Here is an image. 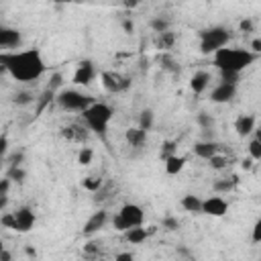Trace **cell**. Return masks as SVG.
Instances as JSON below:
<instances>
[{
  "label": "cell",
  "instance_id": "6da1fadb",
  "mask_svg": "<svg viewBox=\"0 0 261 261\" xmlns=\"http://www.w3.org/2000/svg\"><path fill=\"white\" fill-rule=\"evenodd\" d=\"M0 65L8 71L16 82H37L45 73V61L39 49H24V51H2Z\"/></svg>",
  "mask_w": 261,
  "mask_h": 261
},
{
  "label": "cell",
  "instance_id": "7a4b0ae2",
  "mask_svg": "<svg viewBox=\"0 0 261 261\" xmlns=\"http://www.w3.org/2000/svg\"><path fill=\"white\" fill-rule=\"evenodd\" d=\"M214 65L220 69V73H241L245 67H249L255 61V55L247 49H230L224 47L212 55Z\"/></svg>",
  "mask_w": 261,
  "mask_h": 261
},
{
  "label": "cell",
  "instance_id": "3957f363",
  "mask_svg": "<svg viewBox=\"0 0 261 261\" xmlns=\"http://www.w3.org/2000/svg\"><path fill=\"white\" fill-rule=\"evenodd\" d=\"M82 118L88 124V128H92L96 133H106V128L112 120V108L104 102H94L88 110L82 112Z\"/></svg>",
  "mask_w": 261,
  "mask_h": 261
},
{
  "label": "cell",
  "instance_id": "277c9868",
  "mask_svg": "<svg viewBox=\"0 0 261 261\" xmlns=\"http://www.w3.org/2000/svg\"><path fill=\"white\" fill-rule=\"evenodd\" d=\"M230 39V33L224 27H212L200 33V51L206 55H214L216 51L224 49Z\"/></svg>",
  "mask_w": 261,
  "mask_h": 261
},
{
  "label": "cell",
  "instance_id": "5b68a950",
  "mask_svg": "<svg viewBox=\"0 0 261 261\" xmlns=\"http://www.w3.org/2000/svg\"><path fill=\"white\" fill-rule=\"evenodd\" d=\"M55 102L59 108H63L67 112H84L94 104V100L88 94L77 92V90H61L55 96Z\"/></svg>",
  "mask_w": 261,
  "mask_h": 261
},
{
  "label": "cell",
  "instance_id": "8992f818",
  "mask_svg": "<svg viewBox=\"0 0 261 261\" xmlns=\"http://www.w3.org/2000/svg\"><path fill=\"white\" fill-rule=\"evenodd\" d=\"M118 216L124 220L126 228H135V226H143V220H145V212L141 206L137 204H124L118 212Z\"/></svg>",
  "mask_w": 261,
  "mask_h": 261
},
{
  "label": "cell",
  "instance_id": "52a82bcc",
  "mask_svg": "<svg viewBox=\"0 0 261 261\" xmlns=\"http://www.w3.org/2000/svg\"><path fill=\"white\" fill-rule=\"evenodd\" d=\"M226 212H228V202H226L224 198H220V196H210V198L202 200V214L218 218V216H224Z\"/></svg>",
  "mask_w": 261,
  "mask_h": 261
},
{
  "label": "cell",
  "instance_id": "ba28073f",
  "mask_svg": "<svg viewBox=\"0 0 261 261\" xmlns=\"http://www.w3.org/2000/svg\"><path fill=\"white\" fill-rule=\"evenodd\" d=\"M96 80V67L92 61H80L77 67H75V73H73V84L75 86H90L92 82Z\"/></svg>",
  "mask_w": 261,
  "mask_h": 261
},
{
  "label": "cell",
  "instance_id": "9c48e42d",
  "mask_svg": "<svg viewBox=\"0 0 261 261\" xmlns=\"http://www.w3.org/2000/svg\"><path fill=\"white\" fill-rule=\"evenodd\" d=\"M100 80H102V86L108 92H122V90H126L130 86V82L126 77H122L120 73H116V71H104L100 75Z\"/></svg>",
  "mask_w": 261,
  "mask_h": 261
},
{
  "label": "cell",
  "instance_id": "30bf717a",
  "mask_svg": "<svg viewBox=\"0 0 261 261\" xmlns=\"http://www.w3.org/2000/svg\"><path fill=\"white\" fill-rule=\"evenodd\" d=\"M0 47H2V51H14L16 47H20V31L2 27L0 29Z\"/></svg>",
  "mask_w": 261,
  "mask_h": 261
},
{
  "label": "cell",
  "instance_id": "8fae6325",
  "mask_svg": "<svg viewBox=\"0 0 261 261\" xmlns=\"http://www.w3.org/2000/svg\"><path fill=\"white\" fill-rule=\"evenodd\" d=\"M234 94H237V86H234V84L220 82V84L212 90L210 100H212V102H216V104H222V102H230V100L234 98Z\"/></svg>",
  "mask_w": 261,
  "mask_h": 261
},
{
  "label": "cell",
  "instance_id": "7c38bea8",
  "mask_svg": "<svg viewBox=\"0 0 261 261\" xmlns=\"http://www.w3.org/2000/svg\"><path fill=\"white\" fill-rule=\"evenodd\" d=\"M16 216V230L18 232H29L33 226H35V212L29 208V206H22L14 212Z\"/></svg>",
  "mask_w": 261,
  "mask_h": 261
},
{
  "label": "cell",
  "instance_id": "4fadbf2b",
  "mask_svg": "<svg viewBox=\"0 0 261 261\" xmlns=\"http://www.w3.org/2000/svg\"><path fill=\"white\" fill-rule=\"evenodd\" d=\"M106 220H108V214H106L104 210L94 212V214L88 218V222L84 224V234H94V232H98L100 228H104Z\"/></svg>",
  "mask_w": 261,
  "mask_h": 261
},
{
  "label": "cell",
  "instance_id": "5bb4252c",
  "mask_svg": "<svg viewBox=\"0 0 261 261\" xmlns=\"http://www.w3.org/2000/svg\"><path fill=\"white\" fill-rule=\"evenodd\" d=\"M208 86H210V73L204 71V69L196 71V73L190 77V88H192L194 94H202V92H206Z\"/></svg>",
  "mask_w": 261,
  "mask_h": 261
},
{
  "label": "cell",
  "instance_id": "9a60e30c",
  "mask_svg": "<svg viewBox=\"0 0 261 261\" xmlns=\"http://www.w3.org/2000/svg\"><path fill=\"white\" fill-rule=\"evenodd\" d=\"M234 130L239 137H249L251 133H255V116L251 114H241L234 120Z\"/></svg>",
  "mask_w": 261,
  "mask_h": 261
},
{
  "label": "cell",
  "instance_id": "2e32d148",
  "mask_svg": "<svg viewBox=\"0 0 261 261\" xmlns=\"http://www.w3.org/2000/svg\"><path fill=\"white\" fill-rule=\"evenodd\" d=\"M194 153L200 157V159H206L210 161L214 155H218V145L214 141H198L194 145Z\"/></svg>",
  "mask_w": 261,
  "mask_h": 261
},
{
  "label": "cell",
  "instance_id": "e0dca14e",
  "mask_svg": "<svg viewBox=\"0 0 261 261\" xmlns=\"http://www.w3.org/2000/svg\"><path fill=\"white\" fill-rule=\"evenodd\" d=\"M124 139H126V143H128L130 147H143L145 141H147V133L141 130L139 126H135V128H128V130L124 133Z\"/></svg>",
  "mask_w": 261,
  "mask_h": 261
},
{
  "label": "cell",
  "instance_id": "ac0fdd59",
  "mask_svg": "<svg viewBox=\"0 0 261 261\" xmlns=\"http://www.w3.org/2000/svg\"><path fill=\"white\" fill-rule=\"evenodd\" d=\"M181 208L190 214H202V200L194 194H186L181 198Z\"/></svg>",
  "mask_w": 261,
  "mask_h": 261
},
{
  "label": "cell",
  "instance_id": "d6986e66",
  "mask_svg": "<svg viewBox=\"0 0 261 261\" xmlns=\"http://www.w3.org/2000/svg\"><path fill=\"white\" fill-rule=\"evenodd\" d=\"M186 165V157L181 155H171L165 159V173L167 175H177Z\"/></svg>",
  "mask_w": 261,
  "mask_h": 261
},
{
  "label": "cell",
  "instance_id": "ffe728a7",
  "mask_svg": "<svg viewBox=\"0 0 261 261\" xmlns=\"http://www.w3.org/2000/svg\"><path fill=\"white\" fill-rule=\"evenodd\" d=\"M149 234H151V230H147V228H143V226H135V228H128V230L124 232V237H126V241H128L130 245H139V243L147 241Z\"/></svg>",
  "mask_w": 261,
  "mask_h": 261
},
{
  "label": "cell",
  "instance_id": "44dd1931",
  "mask_svg": "<svg viewBox=\"0 0 261 261\" xmlns=\"http://www.w3.org/2000/svg\"><path fill=\"white\" fill-rule=\"evenodd\" d=\"M153 122H155V114H153V110H143L141 116H139V128L145 130V133H149V130L153 128Z\"/></svg>",
  "mask_w": 261,
  "mask_h": 261
},
{
  "label": "cell",
  "instance_id": "7402d4cb",
  "mask_svg": "<svg viewBox=\"0 0 261 261\" xmlns=\"http://www.w3.org/2000/svg\"><path fill=\"white\" fill-rule=\"evenodd\" d=\"M61 86H63V75H61L59 71L51 73V75H49V84H47V90H49V92H53V94H55V92L59 94V92H61Z\"/></svg>",
  "mask_w": 261,
  "mask_h": 261
},
{
  "label": "cell",
  "instance_id": "603a6c76",
  "mask_svg": "<svg viewBox=\"0 0 261 261\" xmlns=\"http://www.w3.org/2000/svg\"><path fill=\"white\" fill-rule=\"evenodd\" d=\"M82 188L88 190V192H98V190L102 188V179H100V177H94V175L84 177V179H82Z\"/></svg>",
  "mask_w": 261,
  "mask_h": 261
},
{
  "label": "cell",
  "instance_id": "cb8c5ba5",
  "mask_svg": "<svg viewBox=\"0 0 261 261\" xmlns=\"http://www.w3.org/2000/svg\"><path fill=\"white\" fill-rule=\"evenodd\" d=\"M151 29H153L157 35H163V33H167V31H169V20H165L163 16L153 18V20H151Z\"/></svg>",
  "mask_w": 261,
  "mask_h": 261
},
{
  "label": "cell",
  "instance_id": "d4e9b609",
  "mask_svg": "<svg viewBox=\"0 0 261 261\" xmlns=\"http://www.w3.org/2000/svg\"><path fill=\"white\" fill-rule=\"evenodd\" d=\"M92 159H94V151L90 147H82L80 153H77V163L80 165H90Z\"/></svg>",
  "mask_w": 261,
  "mask_h": 261
},
{
  "label": "cell",
  "instance_id": "484cf974",
  "mask_svg": "<svg viewBox=\"0 0 261 261\" xmlns=\"http://www.w3.org/2000/svg\"><path fill=\"white\" fill-rule=\"evenodd\" d=\"M173 41H175V35H173L171 31H167V33L159 35V39H157V45H159V49H169V47L173 45Z\"/></svg>",
  "mask_w": 261,
  "mask_h": 261
},
{
  "label": "cell",
  "instance_id": "4316f807",
  "mask_svg": "<svg viewBox=\"0 0 261 261\" xmlns=\"http://www.w3.org/2000/svg\"><path fill=\"white\" fill-rule=\"evenodd\" d=\"M14 104L16 106H27V104H31V102H35V96L31 94V92H18V94H14Z\"/></svg>",
  "mask_w": 261,
  "mask_h": 261
},
{
  "label": "cell",
  "instance_id": "83f0119b",
  "mask_svg": "<svg viewBox=\"0 0 261 261\" xmlns=\"http://www.w3.org/2000/svg\"><path fill=\"white\" fill-rule=\"evenodd\" d=\"M10 181H16V184H22L24 181V177H27V171L22 169V167H10V171H8V175H6Z\"/></svg>",
  "mask_w": 261,
  "mask_h": 261
},
{
  "label": "cell",
  "instance_id": "f1b7e54d",
  "mask_svg": "<svg viewBox=\"0 0 261 261\" xmlns=\"http://www.w3.org/2000/svg\"><path fill=\"white\" fill-rule=\"evenodd\" d=\"M0 224H2L4 228H12V230H16V216H14V212H2V216H0Z\"/></svg>",
  "mask_w": 261,
  "mask_h": 261
},
{
  "label": "cell",
  "instance_id": "f546056e",
  "mask_svg": "<svg viewBox=\"0 0 261 261\" xmlns=\"http://www.w3.org/2000/svg\"><path fill=\"white\" fill-rule=\"evenodd\" d=\"M247 149H249V157H251L253 161H261V143H259V141L253 139Z\"/></svg>",
  "mask_w": 261,
  "mask_h": 261
},
{
  "label": "cell",
  "instance_id": "4dcf8cb0",
  "mask_svg": "<svg viewBox=\"0 0 261 261\" xmlns=\"http://www.w3.org/2000/svg\"><path fill=\"white\" fill-rule=\"evenodd\" d=\"M196 120H198V124H200L204 130H210V128L214 126V118H212L210 114H206V112H200Z\"/></svg>",
  "mask_w": 261,
  "mask_h": 261
},
{
  "label": "cell",
  "instance_id": "1f68e13d",
  "mask_svg": "<svg viewBox=\"0 0 261 261\" xmlns=\"http://www.w3.org/2000/svg\"><path fill=\"white\" fill-rule=\"evenodd\" d=\"M226 163H228V159H226L224 155H220V153H218V155H214V157L210 159V167H212V169H224V167H226Z\"/></svg>",
  "mask_w": 261,
  "mask_h": 261
},
{
  "label": "cell",
  "instance_id": "d6a6232c",
  "mask_svg": "<svg viewBox=\"0 0 261 261\" xmlns=\"http://www.w3.org/2000/svg\"><path fill=\"white\" fill-rule=\"evenodd\" d=\"M173 151H175V143H173V141H165V143L161 145V157H163V161H165L167 157L175 155Z\"/></svg>",
  "mask_w": 261,
  "mask_h": 261
},
{
  "label": "cell",
  "instance_id": "836d02e7",
  "mask_svg": "<svg viewBox=\"0 0 261 261\" xmlns=\"http://www.w3.org/2000/svg\"><path fill=\"white\" fill-rule=\"evenodd\" d=\"M163 228H167V230H177V228H179V220L173 218V216H165V218H163Z\"/></svg>",
  "mask_w": 261,
  "mask_h": 261
},
{
  "label": "cell",
  "instance_id": "e575fe53",
  "mask_svg": "<svg viewBox=\"0 0 261 261\" xmlns=\"http://www.w3.org/2000/svg\"><path fill=\"white\" fill-rule=\"evenodd\" d=\"M251 241L253 243H261V218L253 224V232H251Z\"/></svg>",
  "mask_w": 261,
  "mask_h": 261
},
{
  "label": "cell",
  "instance_id": "d590c367",
  "mask_svg": "<svg viewBox=\"0 0 261 261\" xmlns=\"http://www.w3.org/2000/svg\"><path fill=\"white\" fill-rule=\"evenodd\" d=\"M98 251H100V247H98V243H94V241H90V243L84 245V253H86V255H98Z\"/></svg>",
  "mask_w": 261,
  "mask_h": 261
},
{
  "label": "cell",
  "instance_id": "8d00e7d4",
  "mask_svg": "<svg viewBox=\"0 0 261 261\" xmlns=\"http://www.w3.org/2000/svg\"><path fill=\"white\" fill-rule=\"evenodd\" d=\"M230 188H232L230 181H216V184H214V190H216V192H228Z\"/></svg>",
  "mask_w": 261,
  "mask_h": 261
},
{
  "label": "cell",
  "instance_id": "74e56055",
  "mask_svg": "<svg viewBox=\"0 0 261 261\" xmlns=\"http://www.w3.org/2000/svg\"><path fill=\"white\" fill-rule=\"evenodd\" d=\"M251 53H253V55L261 53V37H255V39L251 41Z\"/></svg>",
  "mask_w": 261,
  "mask_h": 261
},
{
  "label": "cell",
  "instance_id": "f35d334b",
  "mask_svg": "<svg viewBox=\"0 0 261 261\" xmlns=\"http://www.w3.org/2000/svg\"><path fill=\"white\" fill-rule=\"evenodd\" d=\"M8 188H10V179H8V177H4V179H2V184H0V198L8 196Z\"/></svg>",
  "mask_w": 261,
  "mask_h": 261
},
{
  "label": "cell",
  "instance_id": "ab89813d",
  "mask_svg": "<svg viewBox=\"0 0 261 261\" xmlns=\"http://www.w3.org/2000/svg\"><path fill=\"white\" fill-rule=\"evenodd\" d=\"M114 261H135V257H133V253H128V251H122V253H118V255L114 257Z\"/></svg>",
  "mask_w": 261,
  "mask_h": 261
},
{
  "label": "cell",
  "instance_id": "60d3db41",
  "mask_svg": "<svg viewBox=\"0 0 261 261\" xmlns=\"http://www.w3.org/2000/svg\"><path fill=\"white\" fill-rule=\"evenodd\" d=\"M239 29H241L243 33H249V31H253V20H249V18H245V20H241V24H239Z\"/></svg>",
  "mask_w": 261,
  "mask_h": 261
},
{
  "label": "cell",
  "instance_id": "b9f144b4",
  "mask_svg": "<svg viewBox=\"0 0 261 261\" xmlns=\"http://www.w3.org/2000/svg\"><path fill=\"white\" fill-rule=\"evenodd\" d=\"M0 153H2V155L8 153V137H6V135L0 137Z\"/></svg>",
  "mask_w": 261,
  "mask_h": 261
},
{
  "label": "cell",
  "instance_id": "7bdbcfd3",
  "mask_svg": "<svg viewBox=\"0 0 261 261\" xmlns=\"http://www.w3.org/2000/svg\"><path fill=\"white\" fill-rule=\"evenodd\" d=\"M20 161H22V153H16L10 157V167H20Z\"/></svg>",
  "mask_w": 261,
  "mask_h": 261
},
{
  "label": "cell",
  "instance_id": "ee69618b",
  "mask_svg": "<svg viewBox=\"0 0 261 261\" xmlns=\"http://www.w3.org/2000/svg\"><path fill=\"white\" fill-rule=\"evenodd\" d=\"M122 29H124V33H133V31H135V24H133V20L124 18V20H122Z\"/></svg>",
  "mask_w": 261,
  "mask_h": 261
},
{
  "label": "cell",
  "instance_id": "f6af8a7d",
  "mask_svg": "<svg viewBox=\"0 0 261 261\" xmlns=\"http://www.w3.org/2000/svg\"><path fill=\"white\" fill-rule=\"evenodd\" d=\"M0 261H12V253L8 249H2L0 251Z\"/></svg>",
  "mask_w": 261,
  "mask_h": 261
},
{
  "label": "cell",
  "instance_id": "bcb514c9",
  "mask_svg": "<svg viewBox=\"0 0 261 261\" xmlns=\"http://www.w3.org/2000/svg\"><path fill=\"white\" fill-rule=\"evenodd\" d=\"M241 167H243V169H251V167H253V159H251V157H247V159H243V163H241Z\"/></svg>",
  "mask_w": 261,
  "mask_h": 261
},
{
  "label": "cell",
  "instance_id": "7dc6e473",
  "mask_svg": "<svg viewBox=\"0 0 261 261\" xmlns=\"http://www.w3.org/2000/svg\"><path fill=\"white\" fill-rule=\"evenodd\" d=\"M24 253H27V255H29V257H35V255H37V253H35V249H33V247H27V249H24Z\"/></svg>",
  "mask_w": 261,
  "mask_h": 261
},
{
  "label": "cell",
  "instance_id": "c3c4849f",
  "mask_svg": "<svg viewBox=\"0 0 261 261\" xmlns=\"http://www.w3.org/2000/svg\"><path fill=\"white\" fill-rule=\"evenodd\" d=\"M255 141L261 143V128H255Z\"/></svg>",
  "mask_w": 261,
  "mask_h": 261
}]
</instances>
